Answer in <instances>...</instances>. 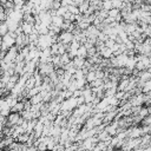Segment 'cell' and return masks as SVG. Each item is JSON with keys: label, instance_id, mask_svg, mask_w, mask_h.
<instances>
[{"label": "cell", "instance_id": "obj_8", "mask_svg": "<svg viewBox=\"0 0 151 151\" xmlns=\"http://www.w3.org/2000/svg\"><path fill=\"white\" fill-rule=\"evenodd\" d=\"M119 14H120V11H119V9H117V8H112V9H110V11H109V17H110V18H112V19H116ZM114 21H116V20H114Z\"/></svg>", "mask_w": 151, "mask_h": 151}, {"label": "cell", "instance_id": "obj_1", "mask_svg": "<svg viewBox=\"0 0 151 151\" xmlns=\"http://www.w3.org/2000/svg\"><path fill=\"white\" fill-rule=\"evenodd\" d=\"M73 37H74V35H73L71 32L66 31V32H64V33H61V34L59 35V39H60V42H61V44L68 45V44H71V42L73 41Z\"/></svg>", "mask_w": 151, "mask_h": 151}, {"label": "cell", "instance_id": "obj_2", "mask_svg": "<svg viewBox=\"0 0 151 151\" xmlns=\"http://www.w3.org/2000/svg\"><path fill=\"white\" fill-rule=\"evenodd\" d=\"M21 28H22V33L25 34V35H29L33 31H34V25H32V24H28V22H22V25H21Z\"/></svg>", "mask_w": 151, "mask_h": 151}, {"label": "cell", "instance_id": "obj_6", "mask_svg": "<svg viewBox=\"0 0 151 151\" xmlns=\"http://www.w3.org/2000/svg\"><path fill=\"white\" fill-rule=\"evenodd\" d=\"M85 79H86V81H87V83L92 84V83H93V81L97 79L96 71H88V72H87V74L85 76Z\"/></svg>", "mask_w": 151, "mask_h": 151}, {"label": "cell", "instance_id": "obj_3", "mask_svg": "<svg viewBox=\"0 0 151 151\" xmlns=\"http://www.w3.org/2000/svg\"><path fill=\"white\" fill-rule=\"evenodd\" d=\"M129 84H130V78H123L120 81H119V84H118V86H117V88H118V91H122V92H125V90L127 88V86H129Z\"/></svg>", "mask_w": 151, "mask_h": 151}, {"label": "cell", "instance_id": "obj_5", "mask_svg": "<svg viewBox=\"0 0 151 151\" xmlns=\"http://www.w3.org/2000/svg\"><path fill=\"white\" fill-rule=\"evenodd\" d=\"M77 57L78 58H81V59H85V57H87V48L84 45H81L79 47V50L77 52Z\"/></svg>", "mask_w": 151, "mask_h": 151}, {"label": "cell", "instance_id": "obj_9", "mask_svg": "<svg viewBox=\"0 0 151 151\" xmlns=\"http://www.w3.org/2000/svg\"><path fill=\"white\" fill-rule=\"evenodd\" d=\"M101 7H103L101 9L109 12L110 9H112V1H104V2L101 4Z\"/></svg>", "mask_w": 151, "mask_h": 151}, {"label": "cell", "instance_id": "obj_11", "mask_svg": "<svg viewBox=\"0 0 151 151\" xmlns=\"http://www.w3.org/2000/svg\"><path fill=\"white\" fill-rule=\"evenodd\" d=\"M2 74V68H0V76Z\"/></svg>", "mask_w": 151, "mask_h": 151}, {"label": "cell", "instance_id": "obj_7", "mask_svg": "<svg viewBox=\"0 0 151 151\" xmlns=\"http://www.w3.org/2000/svg\"><path fill=\"white\" fill-rule=\"evenodd\" d=\"M140 90H142V93H143V94H147V93H150V92H151V80L145 81L144 85H143V87H142Z\"/></svg>", "mask_w": 151, "mask_h": 151}, {"label": "cell", "instance_id": "obj_10", "mask_svg": "<svg viewBox=\"0 0 151 151\" xmlns=\"http://www.w3.org/2000/svg\"><path fill=\"white\" fill-rule=\"evenodd\" d=\"M86 83H87V81H86V79H85V78H83V79H79V80H77V84H78V88H79V90H83Z\"/></svg>", "mask_w": 151, "mask_h": 151}, {"label": "cell", "instance_id": "obj_12", "mask_svg": "<svg viewBox=\"0 0 151 151\" xmlns=\"http://www.w3.org/2000/svg\"><path fill=\"white\" fill-rule=\"evenodd\" d=\"M0 130H1V125H0Z\"/></svg>", "mask_w": 151, "mask_h": 151}, {"label": "cell", "instance_id": "obj_4", "mask_svg": "<svg viewBox=\"0 0 151 151\" xmlns=\"http://www.w3.org/2000/svg\"><path fill=\"white\" fill-rule=\"evenodd\" d=\"M63 24H64V18H63V17L55 15V17L52 18V25H54V26H57V27H61Z\"/></svg>", "mask_w": 151, "mask_h": 151}]
</instances>
